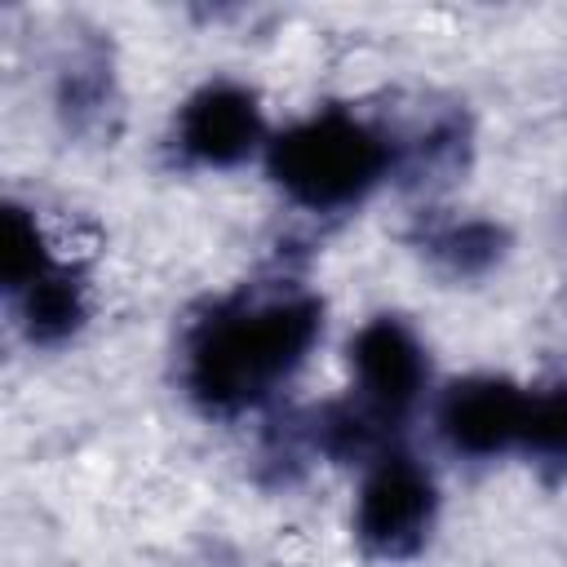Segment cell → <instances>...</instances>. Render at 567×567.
<instances>
[{"label":"cell","mask_w":567,"mask_h":567,"mask_svg":"<svg viewBox=\"0 0 567 567\" xmlns=\"http://www.w3.org/2000/svg\"><path fill=\"white\" fill-rule=\"evenodd\" d=\"M323 328V306L310 292H270L221 306L186 346V385L208 412H239L284 385Z\"/></svg>","instance_id":"cell-1"},{"label":"cell","mask_w":567,"mask_h":567,"mask_svg":"<svg viewBox=\"0 0 567 567\" xmlns=\"http://www.w3.org/2000/svg\"><path fill=\"white\" fill-rule=\"evenodd\" d=\"M266 164L275 186L292 204L332 213L359 204L385 177L390 151L363 120L346 111H323L279 133L266 151Z\"/></svg>","instance_id":"cell-2"},{"label":"cell","mask_w":567,"mask_h":567,"mask_svg":"<svg viewBox=\"0 0 567 567\" xmlns=\"http://www.w3.org/2000/svg\"><path fill=\"white\" fill-rule=\"evenodd\" d=\"M434 478L412 456H381L354 501V536L377 558H408L434 527Z\"/></svg>","instance_id":"cell-3"},{"label":"cell","mask_w":567,"mask_h":567,"mask_svg":"<svg viewBox=\"0 0 567 567\" xmlns=\"http://www.w3.org/2000/svg\"><path fill=\"white\" fill-rule=\"evenodd\" d=\"M350 372L359 381L363 408H372L377 416H403L425 390L430 359L403 319L377 315L350 341Z\"/></svg>","instance_id":"cell-4"},{"label":"cell","mask_w":567,"mask_h":567,"mask_svg":"<svg viewBox=\"0 0 567 567\" xmlns=\"http://www.w3.org/2000/svg\"><path fill=\"white\" fill-rule=\"evenodd\" d=\"M266 137L261 106L244 84L217 80L204 84L195 97H186L177 115V146L186 159L204 168H230L248 159Z\"/></svg>","instance_id":"cell-5"},{"label":"cell","mask_w":567,"mask_h":567,"mask_svg":"<svg viewBox=\"0 0 567 567\" xmlns=\"http://www.w3.org/2000/svg\"><path fill=\"white\" fill-rule=\"evenodd\" d=\"M523 412H527V390L501 377H470L443 394L439 430L465 456H496L518 447Z\"/></svg>","instance_id":"cell-6"},{"label":"cell","mask_w":567,"mask_h":567,"mask_svg":"<svg viewBox=\"0 0 567 567\" xmlns=\"http://www.w3.org/2000/svg\"><path fill=\"white\" fill-rule=\"evenodd\" d=\"M18 306H22V332L40 346L66 341L89 315L84 284L62 266H53L44 279H35L27 292H18Z\"/></svg>","instance_id":"cell-7"},{"label":"cell","mask_w":567,"mask_h":567,"mask_svg":"<svg viewBox=\"0 0 567 567\" xmlns=\"http://www.w3.org/2000/svg\"><path fill=\"white\" fill-rule=\"evenodd\" d=\"M53 266H58V261H53V252H49V244H44L40 221H35L27 208L9 204V208H4V221H0V279H4V288L18 297V292H27L35 279H44Z\"/></svg>","instance_id":"cell-8"},{"label":"cell","mask_w":567,"mask_h":567,"mask_svg":"<svg viewBox=\"0 0 567 567\" xmlns=\"http://www.w3.org/2000/svg\"><path fill=\"white\" fill-rule=\"evenodd\" d=\"M518 447H523L527 456H536V461L567 465V381L527 394Z\"/></svg>","instance_id":"cell-9"},{"label":"cell","mask_w":567,"mask_h":567,"mask_svg":"<svg viewBox=\"0 0 567 567\" xmlns=\"http://www.w3.org/2000/svg\"><path fill=\"white\" fill-rule=\"evenodd\" d=\"M434 252L456 270V275H478L501 257V230L492 221H461L434 239Z\"/></svg>","instance_id":"cell-10"}]
</instances>
